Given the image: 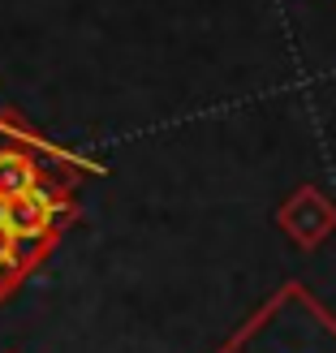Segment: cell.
Listing matches in <instances>:
<instances>
[{
	"instance_id": "cell-1",
	"label": "cell",
	"mask_w": 336,
	"mask_h": 353,
	"mask_svg": "<svg viewBox=\"0 0 336 353\" xmlns=\"http://www.w3.org/2000/svg\"><path fill=\"white\" fill-rule=\"evenodd\" d=\"M52 216H57V199H52L43 185H34L30 194H22V199H5V203H0V224L9 228L13 241H39V237H48Z\"/></svg>"
},
{
	"instance_id": "cell-3",
	"label": "cell",
	"mask_w": 336,
	"mask_h": 353,
	"mask_svg": "<svg viewBox=\"0 0 336 353\" xmlns=\"http://www.w3.org/2000/svg\"><path fill=\"white\" fill-rule=\"evenodd\" d=\"M17 259V241L9 237V228L0 224V268H9V263Z\"/></svg>"
},
{
	"instance_id": "cell-2",
	"label": "cell",
	"mask_w": 336,
	"mask_h": 353,
	"mask_svg": "<svg viewBox=\"0 0 336 353\" xmlns=\"http://www.w3.org/2000/svg\"><path fill=\"white\" fill-rule=\"evenodd\" d=\"M39 185V176H34V164L26 160L22 151H0V203L5 199H22Z\"/></svg>"
}]
</instances>
